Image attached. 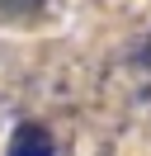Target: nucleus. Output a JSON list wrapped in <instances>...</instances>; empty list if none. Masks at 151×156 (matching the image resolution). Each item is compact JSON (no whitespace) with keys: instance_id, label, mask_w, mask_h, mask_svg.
Returning <instances> with one entry per match:
<instances>
[{"instance_id":"f257e3e1","label":"nucleus","mask_w":151,"mask_h":156,"mask_svg":"<svg viewBox=\"0 0 151 156\" xmlns=\"http://www.w3.org/2000/svg\"><path fill=\"white\" fill-rule=\"evenodd\" d=\"M9 156H57V137L47 123H19L9 137Z\"/></svg>"},{"instance_id":"7ed1b4c3","label":"nucleus","mask_w":151,"mask_h":156,"mask_svg":"<svg viewBox=\"0 0 151 156\" xmlns=\"http://www.w3.org/2000/svg\"><path fill=\"white\" fill-rule=\"evenodd\" d=\"M137 62H142V66H146V71H151V38H146V43H142V52H137Z\"/></svg>"},{"instance_id":"f03ea898","label":"nucleus","mask_w":151,"mask_h":156,"mask_svg":"<svg viewBox=\"0 0 151 156\" xmlns=\"http://www.w3.org/2000/svg\"><path fill=\"white\" fill-rule=\"evenodd\" d=\"M0 10H5V14H38L43 0H0Z\"/></svg>"}]
</instances>
